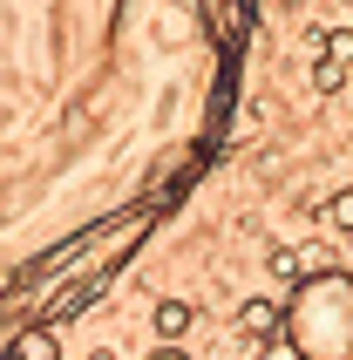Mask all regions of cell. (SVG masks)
I'll return each instance as SVG.
<instances>
[{
    "instance_id": "1",
    "label": "cell",
    "mask_w": 353,
    "mask_h": 360,
    "mask_svg": "<svg viewBox=\"0 0 353 360\" xmlns=\"http://www.w3.org/2000/svg\"><path fill=\"white\" fill-rule=\"evenodd\" d=\"M278 340L293 360H353V272H306L278 300Z\"/></svg>"
},
{
    "instance_id": "2",
    "label": "cell",
    "mask_w": 353,
    "mask_h": 360,
    "mask_svg": "<svg viewBox=\"0 0 353 360\" xmlns=\"http://www.w3.org/2000/svg\"><path fill=\"white\" fill-rule=\"evenodd\" d=\"M238 333L252 340V354L278 347V300H245L238 306Z\"/></svg>"
},
{
    "instance_id": "3",
    "label": "cell",
    "mask_w": 353,
    "mask_h": 360,
    "mask_svg": "<svg viewBox=\"0 0 353 360\" xmlns=\"http://www.w3.org/2000/svg\"><path fill=\"white\" fill-rule=\"evenodd\" d=\"M191 320H197L191 300H157V306H150V326H157V340H170V347L191 333Z\"/></svg>"
},
{
    "instance_id": "4",
    "label": "cell",
    "mask_w": 353,
    "mask_h": 360,
    "mask_svg": "<svg viewBox=\"0 0 353 360\" xmlns=\"http://www.w3.org/2000/svg\"><path fill=\"white\" fill-rule=\"evenodd\" d=\"M265 265H272V279H285V285L306 279V259H299V245H272V252H265Z\"/></svg>"
},
{
    "instance_id": "5",
    "label": "cell",
    "mask_w": 353,
    "mask_h": 360,
    "mask_svg": "<svg viewBox=\"0 0 353 360\" xmlns=\"http://www.w3.org/2000/svg\"><path fill=\"white\" fill-rule=\"evenodd\" d=\"M14 360H61V340H55V326H34L27 340L14 347Z\"/></svg>"
},
{
    "instance_id": "6",
    "label": "cell",
    "mask_w": 353,
    "mask_h": 360,
    "mask_svg": "<svg viewBox=\"0 0 353 360\" xmlns=\"http://www.w3.org/2000/svg\"><path fill=\"white\" fill-rule=\"evenodd\" d=\"M313 89H319V96H340V89H347V75H340L333 61H313Z\"/></svg>"
},
{
    "instance_id": "7",
    "label": "cell",
    "mask_w": 353,
    "mask_h": 360,
    "mask_svg": "<svg viewBox=\"0 0 353 360\" xmlns=\"http://www.w3.org/2000/svg\"><path fill=\"white\" fill-rule=\"evenodd\" d=\"M326 218H333L340 231H353V191H333V204H326Z\"/></svg>"
},
{
    "instance_id": "8",
    "label": "cell",
    "mask_w": 353,
    "mask_h": 360,
    "mask_svg": "<svg viewBox=\"0 0 353 360\" xmlns=\"http://www.w3.org/2000/svg\"><path fill=\"white\" fill-rule=\"evenodd\" d=\"M150 360H191V354H184V347H170V340H163V347H157V354H150Z\"/></svg>"
},
{
    "instance_id": "9",
    "label": "cell",
    "mask_w": 353,
    "mask_h": 360,
    "mask_svg": "<svg viewBox=\"0 0 353 360\" xmlns=\"http://www.w3.org/2000/svg\"><path fill=\"white\" fill-rule=\"evenodd\" d=\"M89 360H122V354H109V347H102V354H89Z\"/></svg>"
},
{
    "instance_id": "10",
    "label": "cell",
    "mask_w": 353,
    "mask_h": 360,
    "mask_svg": "<svg viewBox=\"0 0 353 360\" xmlns=\"http://www.w3.org/2000/svg\"><path fill=\"white\" fill-rule=\"evenodd\" d=\"M340 14H353V0H340Z\"/></svg>"
},
{
    "instance_id": "11",
    "label": "cell",
    "mask_w": 353,
    "mask_h": 360,
    "mask_svg": "<svg viewBox=\"0 0 353 360\" xmlns=\"http://www.w3.org/2000/svg\"><path fill=\"white\" fill-rule=\"evenodd\" d=\"M347 238H353V231H347Z\"/></svg>"
}]
</instances>
